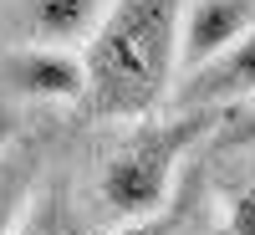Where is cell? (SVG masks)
<instances>
[{"label": "cell", "instance_id": "cell-1", "mask_svg": "<svg viewBox=\"0 0 255 235\" xmlns=\"http://www.w3.org/2000/svg\"><path fill=\"white\" fill-rule=\"evenodd\" d=\"M184 0H113L82 46V102L97 118H148L174 97Z\"/></svg>", "mask_w": 255, "mask_h": 235}, {"label": "cell", "instance_id": "cell-2", "mask_svg": "<svg viewBox=\"0 0 255 235\" xmlns=\"http://www.w3.org/2000/svg\"><path fill=\"white\" fill-rule=\"evenodd\" d=\"M209 128L215 113H179L168 123H143L138 133H128L118 143V154L102 164L97 179V200L113 220H138V215H158L174 195L179 164L189 159Z\"/></svg>", "mask_w": 255, "mask_h": 235}, {"label": "cell", "instance_id": "cell-3", "mask_svg": "<svg viewBox=\"0 0 255 235\" xmlns=\"http://www.w3.org/2000/svg\"><path fill=\"white\" fill-rule=\"evenodd\" d=\"M250 97H255V31H245L230 51L184 72V82H174L179 113H215V108H230V102L240 108Z\"/></svg>", "mask_w": 255, "mask_h": 235}, {"label": "cell", "instance_id": "cell-4", "mask_svg": "<svg viewBox=\"0 0 255 235\" xmlns=\"http://www.w3.org/2000/svg\"><path fill=\"white\" fill-rule=\"evenodd\" d=\"M0 82L26 102H82V56L61 46H10Z\"/></svg>", "mask_w": 255, "mask_h": 235}, {"label": "cell", "instance_id": "cell-5", "mask_svg": "<svg viewBox=\"0 0 255 235\" xmlns=\"http://www.w3.org/2000/svg\"><path fill=\"white\" fill-rule=\"evenodd\" d=\"M245 31H255V0H184L179 72H194L204 61H215Z\"/></svg>", "mask_w": 255, "mask_h": 235}, {"label": "cell", "instance_id": "cell-6", "mask_svg": "<svg viewBox=\"0 0 255 235\" xmlns=\"http://www.w3.org/2000/svg\"><path fill=\"white\" fill-rule=\"evenodd\" d=\"M113 0H10V20L20 46H87V36L102 26Z\"/></svg>", "mask_w": 255, "mask_h": 235}, {"label": "cell", "instance_id": "cell-7", "mask_svg": "<svg viewBox=\"0 0 255 235\" xmlns=\"http://www.w3.org/2000/svg\"><path fill=\"white\" fill-rule=\"evenodd\" d=\"M10 235H77L67 195H61V189H51V195H31L26 215H20V225Z\"/></svg>", "mask_w": 255, "mask_h": 235}, {"label": "cell", "instance_id": "cell-8", "mask_svg": "<svg viewBox=\"0 0 255 235\" xmlns=\"http://www.w3.org/2000/svg\"><path fill=\"white\" fill-rule=\"evenodd\" d=\"M31 205V169L26 159H0V235H10Z\"/></svg>", "mask_w": 255, "mask_h": 235}, {"label": "cell", "instance_id": "cell-9", "mask_svg": "<svg viewBox=\"0 0 255 235\" xmlns=\"http://www.w3.org/2000/svg\"><path fill=\"white\" fill-rule=\"evenodd\" d=\"M179 230V210H158V215H138V220H113V230L102 235H174Z\"/></svg>", "mask_w": 255, "mask_h": 235}, {"label": "cell", "instance_id": "cell-10", "mask_svg": "<svg viewBox=\"0 0 255 235\" xmlns=\"http://www.w3.org/2000/svg\"><path fill=\"white\" fill-rule=\"evenodd\" d=\"M225 230H230V235H255V189H240V195L230 200Z\"/></svg>", "mask_w": 255, "mask_h": 235}, {"label": "cell", "instance_id": "cell-11", "mask_svg": "<svg viewBox=\"0 0 255 235\" xmlns=\"http://www.w3.org/2000/svg\"><path fill=\"white\" fill-rule=\"evenodd\" d=\"M225 143L230 148H255V97L235 108V118H230V128H225Z\"/></svg>", "mask_w": 255, "mask_h": 235}]
</instances>
